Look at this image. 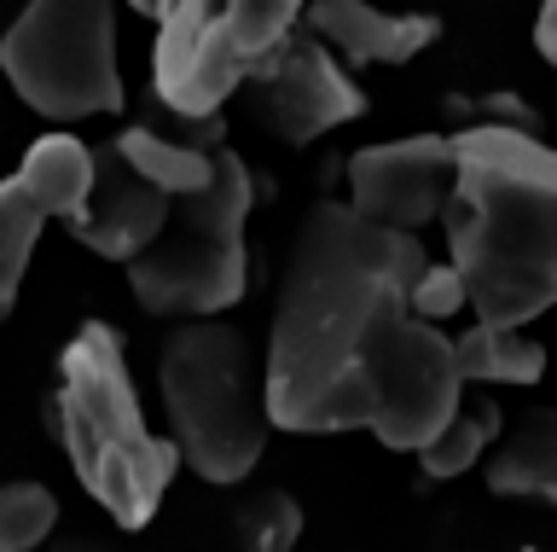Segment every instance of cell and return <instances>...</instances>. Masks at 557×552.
Here are the masks:
<instances>
[{
	"label": "cell",
	"mask_w": 557,
	"mask_h": 552,
	"mask_svg": "<svg viewBox=\"0 0 557 552\" xmlns=\"http://www.w3.org/2000/svg\"><path fill=\"white\" fill-rule=\"evenodd\" d=\"M487 489L517 500H557V407H529L505 425L494 454L482 459Z\"/></svg>",
	"instance_id": "cell-13"
},
{
	"label": "cell",
	"mask_w": 557,
	"mask_h": 552,
	"mask_svg": "<svg viewBox=\"0 0 557 552\" xmlns=\"http://www.w3.org/2000/svg\"><path fill=\"white\" fill-rule=\"evenodd\" d=\"M128 7H134V12H146V19H163L174 0H128Z\"/></svg>",
	"instance_id": "cell-21"
},
{
	"label": "cell",
	"mask_w": 557,
	"mask_h": 552,
	"mask_svg": "<svg viewBox=\"0 0 557 552\" xmlns=\"http://www.w3.org/2000/svg\"><path fill=\"white\" fill-rule=\"evenodd\" d=\"M157 390H163L169 437L191 477L233 489L256 471L273 430L268 367L256 360L238 326L181 320L157 355Z\"/></svg>",
	"instance_id": "cell-4"
},
{
	"label": "cell",
	"mask_w": 557,
	"mask_h": 552,
	"mask_svg": "<svg viewBox=\"0 0 557 552\" xmlns=\"http://www.w3.org/2000/svg\"><path fill=\"white\" fill-rule=\"evenodd\" d=\"M52 430H59L70 471L94 506H104L116 529H146L163 506L181 447L174 437H157L139 413L128 343L116 326L87 320L59 355V390H52Z\"/></svg>",
	"instance_id": "cell-3"
},
{
	"label": "cell",
	"mask_w": 557,
	"mask_h": 552,
	"mask_svg": "<svg viewBox=\"0 0 557 552\" xmlns=\"http://www.w3.org/2000/svg\"><path fill=\"white\" fill-rule=\"evenodd\" d=\"M534 47H540V59L557 64V0H546L540 7V19H534Z\"/></svg>",
	"instance_id": "cell-20"
},
{
	"label": "cell",
	"mask_w": 557,
	"mask_h": 552,
	"mask_svg": "<svg viewBox=\"0 0 557 552\" xmlns=\"http://www.w3.org/2000/svg\"><path fill=\"white\" fill-rule=\"evenodd\" d=\"M174 204L181 198H169L163 186H151L139 169L122 163L111 146H99V186H94V198H87V210L70 221V233H76L94 256H104V262L128 268L139 250H151L157 238H163Z\"/></svg>",
	"instance_id": "cell-10"
},
{
	"label": "cell",
	"mask_w": 557,
	"mask_h": 552,
	"mask_svg": "<svg viewBox=\"0 0 557 552\" xmlns=\"http://www.w3.org/2000/svg\"><path fill=\"white\" fill-rule=\"evenodd\" d=\"M505 437V419L494 402H476V407H459L453 413V425L435 437L424 454H418V465H424V477L447 482V477H465L470 465H482L487 454H494V442Z\"/></svg>",
	"instance_id": "cell-15"
},
{
	"label": "cell",
	"mask_w": 557,
	"mask_h": 552,
	"mask_svg": "<svg viewBox=\"0 0 557 552\" xmlns=\"http://www.w3.org/2000/svg\"><path fill=\"white\" fill-rule=\"evenodd\" d=\"M250 204L256 181L233 146L221 151V169L203 193L174 204L163 238L128 262L134 303L157 320H215L250 285Z\"/></svg>",
	"instance_id": "cell-5"
},
{
	"label": "cell",
	"mask_w": 557,
	"mask_h": 552,
	"mask_svg": "<svg viewBox=\"0 0 557 552\" xmlns=\"http://www.w3.org/2000/svg\"><path fill=\"white\" fill-rule=\"evenodd\" d=\"M59 529V494L47 482H0V552H35Z\"/></svg>",
	"instance_id": "cell-17"
},
{
	"label": "cell",
	"mask_w": 557,
	"mask_h": 552,
	"mask_svg": "<svg viewBox=\"0 0 557 552\" xmlns=\"http://www.w3.org/2000/svg\"><path fill=\"white\" fill-rule=\"evenodd\" d=\"M302 29L320 36L343 64H407L442 36L424 12H383L372 0H308Z\"/></svg>",
	"instance_id": "cell-11"
},
{
	"label": "cell",
	"mask_w": 557,
	"mask_h": 552,
	"mask_svg": "<svg viewBox=\"0 0 557 552\" xmlns=\"http://www.w3.org/2000/svg\"><path fill=\"white\" fill-rule=\"evenodd\" d=\"M151 82L174 116L215 123V111L250 82V59L238 53L226 24V0H174L157 19Z\"/></svg>",
	"instance_id": "cell-7"
},
{
	"label": "cell",
	"mask_w": 557,
	"mask_h": 552,
	"mask_svg": "<svg viewBox=\"0 0 557 552\" xmlns=\"http://www.w3.org/2000/svg\"><path fill=\"white\" fill-rule=\"evenodd\" d=\"M250 106L261 116V128L278 134L285 146H308L320 140V134L355 123L366 111V94L355 88V76L337 64V53L308 36V29H296L285 47H273L261 64H250Z\"/></svg>",
	"instance_id": "cell-8"
},
{
	"label": "cell",
	"mask_w": 557,
	"mask_h": 552,
	"mask_svg": "<svg viewBox=\"0 0 557 552\" xmlns=\"http://www.w3.org/2000/svg\"><path fill=\"white\" fill-rule=\"evenodd\" d=\"M302 7H308V0H302Z\"/></svg>",
	"instance_id": "cell-23"
},
{
	"label": "cell",
	"mask_w": 557,
	"mask_h": 552,
	"mask_svg": "<svg viewBox=\"0 0 557 552\" xmlns=\"http://www.w3.org/2000/svg\"><path fill=\"white\" fill-rule=\"evenodd\" d=\"M453 158L447 262L465 273L470 315L522 332L557 308V151L522 128L482 123L453 134Z\"/></svg>",
	"instance_id": "cell-2"
},
{
	"label": "cell",
	"mask_w": 557,
	"mask_h": 552,
	"mask_svg": "<svg viewBox=\"0 0 557 552\" xmlns=\"http://www.w3.org/2000/svg\"><path fill=\"white\" fill-rule=\"evenodd\" d=\"M47 221H76L99 186V151L82 134H41L12 175Z\"/></svg>",
	"instance_id": "cell-12"
},
{
	"label": "cell",
	"mask_w": 557,
	"mask_h": 552,
	"mask_svg": "<svg viewBox=\"0 0 557 552\" xmlns=\"http://www.w3.org/2000/svg\"><path fill=\"white\" fill-rule=\"evenodd\" d=\"M70 552H104V547H87V541H82V547H70Z\"/></svg>",
	"instance_id": "cell-22"
},
{
	"label": "cell",
	"mask_w": 557,
	"mask_h": 552,
	"mask_svg": "<svg viewBox=\"0 0 557 552\" xmlns=\"http://www.w3.org/2000/svg\"><path fill=\"white\" fill-rule=\"evenodd\" d=\"M238 541H244V552H296V541H302V506L278 489L256 494L238 512Z\"/></svg>",
	"instance_id": "cell-18"
},
{
	"label": "cell",
	"mask_w": 557,
	"mask_h": 552,
	"mask_svg": "<svg viewBox=\"0 0 557 552\" xmlns=\"http://www.w3.org/2000/svg\"><path fill=\"white\" fill-rule=\"evenodd\" d=\"M430 268L418 233L366 221L355 204H313L290 238L268 338V413L296 437L372 430L424 454L465 407L459 338L412 315Z\"/></svg>",
	"instance_id": "cell-1"
},
{
	"label": "cell",
	"mask_w": 557,
	"mask_h": 552,
	"mask_svg": "<svg viewBox=\"0 0 557 552\" xmlns=\"http://www.w3.org/2000/svg\"><path fill=\"white\" fill-rule=\"evenodd\" d=\"M47 216L35 210V198L17 181H0V315H12L17 285L29 273V256L41 245Z\"/></svg>",
	"instance_id": "cell-16"
},
{
	"label": "cell",
	"mask_w": 557,
	"mask_h": 552,
	"mask_svg": "<svg viewBox=\"0 0 557 552\" xmlns=\"http://www.w3.org/2000/svg\"><path fill=\"white\" fill-rule=\"evenodd\" d=\"M459 158L453 134H412V140H383L360 146L348 158V204L366 221H383L395 233H418L447 216Z\"/></svg>",
	"instance_id": "cell-9"
},
{
	"label": "cell",
	"mask_w": 557,
	"mask_h": 552,
	"mask_svg": "<svg viewBox=\"0 0 557 552\" xmlns=\"http://www.w3.org/2000/svg\"><path fill=\"white\" fill-rule=\"evenodd\" d=\"M0 71L47 123H87L122 111L116 0H24L0 36Z\"/></svg>",
	"instance_id": "cell-6"
},
{
	"label": "cell",
	"mask_w": 557,
	"mask_h": 552,
	"mask_svg": "<svg viewBox=\"0 0 557 552\" xmlns=\"http://www.w3.org/2000/svg\"><path fill=\"white\" fill-rule=\"evenodd\" d=\"M470 308V291H465V273L453 268V262H430L424 273H418V285H412V315L418 320H453V315H465Z\"/></svg>",
	"instance_id": "cell-19"
},
{
	"label": "cell",
	"mask_w": 557,
	"mask_h": 552,
	"mask_svg": "<svg viewBox=\"0 0 557 552\" xmlns=\"http://www.w3.org/2000/svg\"><path fill=\"white\" fill-rule=\"evenodd\" d=\"M459 367H465V384H540L546 349L534 338H522L517 326L470 320L459 338Z\"/></svg>",
	"instance_id": "cell-14"
}]
</instances>
